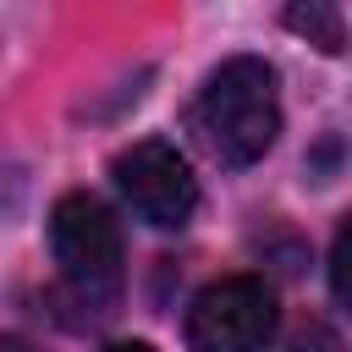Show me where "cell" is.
I'll use <instances>...</instances> for the list:
<instances>
[{
  "label": "cell",
  "instance_id": "obj_2",
  "mask_svg": "<svg viewBox=\"0 0 352 352\" xmlns=\"http://www.w3.org/2000/svg\"><path fill=\"white\" fill-rule=\"evenodd\" d=\"M50 248L60 275L88 297L110 302L121 286V226L94 192H66L50 209Z\"/></svg>",
  "mask_w": 352,
  "mask_h": 352
},
{
  "label": "cell",
  "instance_id": "obj_7",
  "mask_svg": "<svg viewBox=\"0 0 352 352\" xmlns=\"http://www.w3.org/2000/svg\"><path fill=\"white\" fill-rule=\"evenodd\" d=\"M104 352H154L148 341H116V346H104Z\"/></svg>",
  "mask_w": 352,
  "mask_h": 352
},
{
  "label": "cell",
  "instance_id": "obj_8",
  "mask_svg": "<svg viewBox=\"0 0 352 352\" xmlns=\"http://www.w3.org/2000/svg\"><path fill=\"white\" fill-rule=\"evenodd\" d=\"M6 352H33V346H22V341H11V346H6Z\"/></svg>",
  "mask_w": 352,
  "mask_h": 352
},
{
  "label": "cell",
  "instance_id": "obj_1",
  "mask_svg": "<svg viewBox=\"0 0 352 352\" xmlns=\"http://www.w3.org/2000/svg\"><path fill=\"white\" fill-rule=\"evenodd\" d=\"M198 132L209 154L231 170L264 160L280 138V94H275V66L264 55H231L209 72L198 94Z\"/></svg>",
  "mask_w": 352,
  "mask_h": 352
},
{
  "label": "cell",
  "instance_id": "obj_4",
  "mask_svg": "<svg viewBox=\"0 0 352 352\" xmlns=\"http://www.w3.org/2000/svg\"><path fill=\"white\" fill-rule=\"evenodd\" d=\"M110 176H116V192L132 204V214L154 231H182L198 209V176L165 138H143L121 148Z\"/></svg>",
  "mask_w": 352,
  "mask_h": 352
},
{
  "label": "cell",
  "instance_id": "obj_9",
  "mask_svg": "<svg viewBox=\"0 0 352 352\" xmlns=\"http://www.w3.org/2000/svg\"><path fill=\"white\" fill-rule=\"evenodd\" d=\"M302 352H308V346H302Z\"/></svg>",
  "mask_w": 352,
  "mask_h": 352
},
{
  "label": "cell",
  "instance_id": "obj_5",
  "mask_svg": "<svg viewBox=\"0 0 352 352\" xmlns=\"http://www.w3.org/2000/svg\"><path fill=\"white\" fill-rule=\"evenodd\" d=\"M286 28H297V33H308L324 55H341L346 50V22H341V11L336 6H286Z\"/></svg>",
  "mask_w": 352,
  "mask_h": 352
},
{
  "label": "cell",
  "instance_id": "obj_3",
  "mask_svg": "<svg viewBox=\"0 0 352 352\" xmlns=\"http://www.w3.org/2000/svg\"><path fill=\"white\" fill-rule=\"evenodd\" d=\"M280 324V302L258 275L209 280L187 308V346L192 352H264Z\"/></svg>",
  "mask_w": 352,
  "mask_h": 352
},
{
  "label": "cell",
  "instance_id": "obj_6",
  "mask_svg": "<svg viewBox=\"0 0 352 352\" xmlns=\"http://www.w3.org/2000/svg\"><path fill=\"white\" fill-rule=\"evenodd\" d=\"M330 286H336V297H346V226L336 231V253H330Z\"/></svg>",
  "mask_w": 352,
  "mask_h": 352
}]
</instances>
